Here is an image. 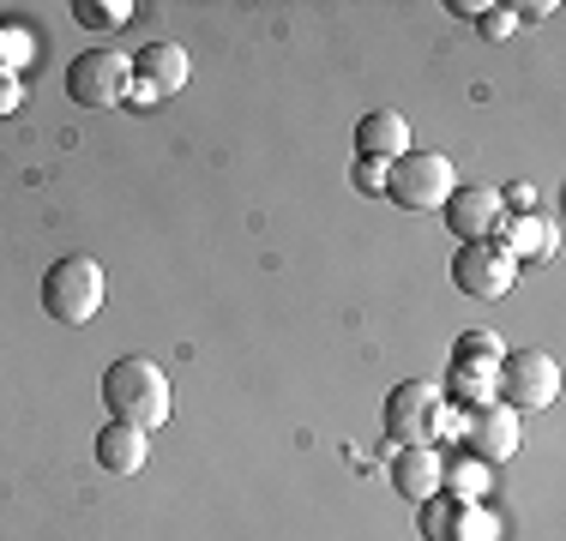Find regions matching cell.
I'll return each instance as SVG.
<instances>
[{
	"mask_svg": "<svg viewBox=\"0 0 566 541\" xmlns=\"http://www.w3.org/2000/svg\"><path fill=\"white\" fill-rule=\"evenodd\" d=\"M103 403H109L115 422L151 433V427H164V422H169V410H175V397H169V373L157 368V361H145V356H120L115 368L103 373Z\"/></svg>",
	"mask_w": 566,
	"mask_h": 541,
	"instance_id": "1",
	"label": "cell"
},
{
	"mask_svg": "<svg viewBox=\"0 0 566 541\" xmlns=\"http://www.w3.org/2000/svg\"><path fill=\"white\" fill-rule=\"evenodd\" d=\"M103 295H109V277H103V265L91 253H61L43 270V307L61 325H91L103 314Z\"/></svg>",
	"mask_w": 566,
	"mask_h": 541,
	"instance_id": "2",
	"label": "cell"
},
{
	"mask_svg": "<svg viewBox=\"0 0 566 541\" xmlns=\"http://www.w3.org/2000/svg\"><path fill=\"white\" fill-rule=\"evenodd\" d=\"M386 193H392V205H403V211H440L458 193V169H452V157H440V151H410L386 169Z\"/></svg>",
	"mask_w": 566,
	"mask_h": 541,
	"instance_id": "3",
	"label": "cell"
},
{
	"mask_svg": "<svg viewBox=\"0 0 566 541\" xmlns=\"http://www.w3.org/2000/svg\"><path fill=\"white\" fill-rule=\"evenodd\" d=\"M66 97L78 108H120L133 97V54L120 49H85L66 66Z\"/></svg>",
	"mask_w": 566,
	"mask_h": 541,
	"instance_id": "4",
	"label": "cell"
},
{
	"mask_svg": "<svg viewBox=\"0 0 566 541\" xmlns=\"http://www.w3.org/2000/svg\"><path fill=\"white\" fill-rule=\"evenodd\" d=\"M494 391H501L512 410H548L560 397V361L548 349H512V356H501Z\"/></svg>",
	"mask_w": 566,
	"mask_h": 541,
	"instance_id": "5",
	"label": "cell"
},
{
	"mask_svg": "<svg viewBox=\"0 0 566 541\" xmlns=\"http://www.w3.org/2000/svg\"><path fill=\"white\" fill-rule=\"evenodd\" d=\"M452 283L470 301H501V295H512V283H518V259H506L494 241H470V247L452 253Z\"/></svg>",
	"mask_w": 566,
	"mask_h": 541,
	"instance_id": "6",
	"label": "cell"
},
{
	"mask_svg": "<svg viewBox=\"0 0 566 541\" xmlns=\"http://www.w3.org/2000/svg\"><path fill=\"white\" fill-rule=\"evenodd\" d=\"M440 216H447V229L458 241H494L506 223V193H494V187H458V193L440 205Z\"/></svg>",
	"mask_w": 566,
	"mask_h": 541,
	"instance_id": "7",
	"label": "cell"
},
{
	"mask_svg": "<svg viewBox=\"0 0 566 541\" xmlns=\"http://www.w3.org/2000/svg\"><path fill=\"white\" fill-rule=\"evenodd\" d=\"M434 410H440V391L428 379H403V385H392V397H386V433L398 445H422L434 433Z\"/></svg>",
	"mask_w": 566,
	"mask_h": 541,
	"instance_id": "8",
	"label": "cell"
},
{
	"mask_svg": "<svg viewBox=\"0 0 566 541\" xmlns=\"http://www.w3.org/2000/svg\"><path fill=\"white\" fill-rule=\"evenodd\" d=\"M464 439H470V457H476V464H506V457L518 452V410H512V403H482V410L470 415Z\"/></svg>",
	"mask_w": 566,
	"mask_h": 541,
	"instance_id": "9",
	"label": "cell"
},
{
	"mask_svg": "<svg viewBox=\"0 0 566 541\" xmlns=\"http://www.w3.org/2000/svg\"><path fill=\"white\" fill-rule=\"evenodd\" d=\"M187 54L175 43H151L145 54H133V97L139 103H157V97H175V91L187 85Z\"/></svg>",
	"mask_w": 566,
	"mask_h": 541,
	"instance_id": "10",
	"label": "cell"
},
{
	"mask_svg": "<svg viewBox=\"0 0 566 541\" xmlns=\"http://www.w3.org/2000/svg\"><path fill=\"white\" fill-rule=\"evenodd\" d=\"M356 157L392 169L398 157H410V120H403L398 108H374V115H361L356 120Z\"/></svg>",
	"mask_w": 566,
	"mask_h": 541,
	"instance_id": "11",
	"label": "cell"
},
{
	"mask_svg": "<svg viewBox=\"0 0 566 541\" xmlns=\"http://www.w3.org/2000/svg\"><path fill=\"white\" fill-rule=\"evenodd\" d=\"M145 457H151V433H139V427H127V422L97 427V464L109 469V476H139Z\"/></svg>",
	"mask_w": 566,
	"mask_h": 541,
	"instance_id": "12",
	"label": "cell"
},
{
	"mask_svg": "<svg viewBox=\"0 0 566 541\" xmlns=\"http://www.w3.org/2000/svg\"><path fill=\"white\" fill-rule=\"evenodd\" d=\"M440 452L434 445H403V452L392 457V487L403 499H416V506H422V499H434L440 494Z\"/></svg>",
	"mask_w": 566,
	"mask_h": 541,
	"instance_id": "13",
	"label": "cell"
},
{
	"mask_svg": "<svg viewBox=\"0 0 566 541\" xmlns=\"http://www.w3.org/2000/svg\"><path fill=\"white\" fill-rule=\"evenodd\" d=\"M494 247H501L506 259H548V247H555V229L536 223V216H506Z\"/></svg>",
	"mask_w": 566,
	"mask_h": 541,
	"instance_id": "14",
	"label": "cell"
},
{
	"mask_svg": "<svg viewBox=\"0 0 566 541\" xmlns=\"http://www.w3.org/2000/svg\"><path fill=\"white\" fill-rule=\"evenodd\" d=\"M440 494H452L458 506H482V499L494 494V487H489V464H476V457H464V464L440 469Z\"/></svg>",
	"mask_w": 566,
	"mask_h": 541,
	"instance_id": "15",
	"label": "cell"
},
{
	"mask_svg": "<svg viewBox=\"0 0 566 541\" xmlns=\"http://www.w3.org/2000/svg\"><path fill=\"white\" fill-rule=\"evenodd\" d=\"M501 356H506V343L494 331H464L452 349V368H501Z\"/></svg>",
	"mask_w": 566,
	"mask_h": 541,
	"instance_id": "16",
	"label": "cell"
},
{
	"mask_svg": "<svg viewBox=\"0 0 566 541\" xmlns=\"http://www.w3.org/2000/svg\"><path fill=\"white\" fill-rule=\"evenodd\" d=\"M440 397H458V403H494V368H452L447 373V391Z\"/></svg>",
	"mask_w": 566,
	"mask_h": 541,
	"instance_id": "17",
	"label": "cell"
},
{
	"mask_svg": "<svg viewBox=\"0 0 566 541\" xmlns=\"http://www.w3.org/2000/svg\"><path fill=\"white\" fill-rule=\"evenodd\" d=\"M73 19L91 24V31H120L133 19V7L127 0H73Z\"/></svg>",
	"mask_w": 566,
	"mask_h": 541,
	"instance_id": "18",
	"label": "cell"
},
{
	"mask_svg": "<svg viewBox=\"0 0 566 541\" xmlns=\"http://www.w3.org/2000/svg\"><path fill=\"white\" fill-rule=\"evenodd\" d=\"M452 523H458V506L452 499H422V535L428 541H452Z\"/></svg>",
	"mask_w": 566,
	"mask_h": 541,
	"instance_id": "19",
	"label": "cell"
},
{
	"mask_svg": "<svg viewBox=\"0 0 566 541\" xmlns=\"http://www.w3.org/2000/svg\"><path fill=\"white\" fill-rule=\"evenodd\" d=\"M452 541H494V518H489V511H476V506H458Z\"/></svg>",
	"mask_w": 566,
	"mask_h": 541,
	"instance_id": "20",
	"label": "cell"
},
{
	"mask_svg": "<svg viewBox=\"0 0 566 541\" xmlns=\"http://www.w3.org/2000/svg\"><path fill=\"white\" fill-rule=\"evenodd\" d=\"M482 36H494V43H501V36H512L518 31V19H512V7H482Z\"/></svg>",
	"mask_w": 566,
	"mask_h": 541,
	"instance_id": "21",
	"label": "cell"
},
{
	"mask_svg": "<svg viewBox=\"0 0 566 541\" xmlns=\"http://www.w3.org/2000/svg\"><path fill=\"white\" fill-rule=\"evenodd\" d=\"M356 181L368 187V193H386V169H380V162H361V169H356Z\"/></svg>",
	"mask_w": 566,
	"mask_h": 541,
	"instance_id": "22",
	"label": "cell"
},
{
	"mask_svg": "<svg viewBox=\"0 0 566 541\" xmlns=\"http://www.w3.org/2000/svg\"><path fill=\"white\" fill-rule=\"evenodd\" d=\"M548 12H560L555 0H536V7H512V19H548Z\"/></svg>",
	"mask_w": 566,
	"mask_h": 541,
	"instance_id": "23",
	"label": "cell"
},
{
	"mask_svg": "<svg viewBox=\"0 0 566 541\" xmlns=\"http://www.w3.org/2000/svg\"><path fill=\"white\" fill-rule=\"evenodd\" d=\"M12 103H19V91H12V85H0V115H12Z\"/></svg>",
	"mask_w": 566,
	"mask_h": 541,
	"instance_id": "24",
	"label": "cell"
}]
</instances>
